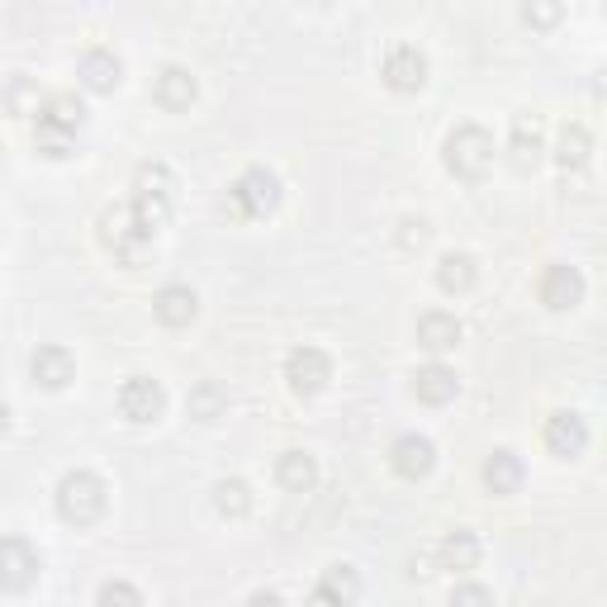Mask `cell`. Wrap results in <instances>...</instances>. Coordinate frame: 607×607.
<instances>
[{"label": "cell", "instance_id": "cell-1", "mask_svg": "<svg viewBox=\"0 0 607 607\" xmlns=\"http://www.w3.org/2000/svg\"><path fill=\"white\" fill-rule=\"evenodd\" d=\"M171 205H157V200H123V205H110L100 213V242L110 247L119 261L129 266H142L157 242V228L167 223Z\"/></svg>", "mask_w": 607, "mask_h": 607}, {"label": "cell", "instance_id": "cell-2", "mask_svg": "<svg viewBox=\"0 0 607 607\" xmlns=\"http://www.w3.org/2000/svg\"><path fill=\"white\" fill-rule=\"evenodd\" d=\"M39 152L43 157H71V138L81 133V123H86V105L71 96V91H58V96H48L39 110Z\"/></svg>", "mask_w": 607, "mask_h": 607}, {"label": "cell", "instance_id": "cell-3", "mask_svg": "<svg viewBox=\"0 0 607 607\" xmlns=\"http://www.w3.org/2000/svg\"><path fill=\"white\" fill-rule=\"evenodd\" d=\"M105 513V479L91 470H67L58 479V517L71 527H91Z\"/></svg>", "mask_w": 607, "mask_h": 607}, {"label": "cell", "instance_id": "cell-4", "mask_svg": "<svg viewBox=\"0 0 607 607\" xmlns=\"http://www.w3.org/2000/svg\"><path fill=\"white\" fill-rule=\"evenodd\" d=\"M441 157H446V171L451 176L479 181L494 162V138H489V129H479V123H460V129H451V138H446Z\"/></svg>", "mask_w": 607, "mask_h": 607}, {"label": "cell", "instance_id": "cell-5", "mask_svg": "<svg viewBox=\"0 0 607 607\" xmlns=\"http://www.w3.org/2000/svg\"><path fill=\"white\" fill-rule=\"evenodd\" d=\"M228 205H233L238 219H266L280 205V176L266 167H247L228 190Z\"/></svg>", "mask_w": 607, "mask_h": 607}, {"label": "cell", "instance_id": "cell-6", "mask_svg": "<svg viewBox=\"0 0 607 607\" xmlns=\"http://www.w3.org/2000/svg\"><path fill=\"white\" fill-rule=\"evenodd\" d=\"M285 380H290L295 395H324L328 380H332V361H328V351H318V347H295L290 356H285Z\"/></svg>", "mask_w": 607, "mask_h": 607}, {"label": "cell", "instance_id": "cell-7", "mask_svg": "<svg viewBox=\"0 0 607 607\" xmlns=\"http://www.w3.org/2000/svg\"><path fill=\"white\" fill-rule=\"evenodd\" d=\"M39 569H43L39 550H33L24 537L0 541V588H6V594H24V588L39 579Z\"/></svg>", "mask_w": 607, "mask_h": 607}, {"label": "cell", "instance_id": "cell-8", "mask_svg": "<svg viewBox=\"0 0 607 607\" xmlns=\"http://www.w3.org/2000/svg\"><path fill=\"white\" fill-rule=\"evenodd\" d=\"M167 408V389L148 380V375H133V380L119 385V414L129 422H157Z\"/></svg>", "mask_w": 607, "mask_h": 607}, {"label": "cell", "instance_id": "cell-9", "mask_svg": "<svg viewBox=\"0 0 607 607\" xmlns=\"http://www.w3.org/2000/svg\"><path fill=\"white\" fill-rule=\"evenodd\" d=\"M437 466V446L432 437L422 432H404L395 437V446H389V470H395L399 479H427Z\"/></svg>", "mask_w": 607, "mask_h": 607}, {"label": "cell", "instance_id": "cell-10", "mask_svg": "<svg viewBox=\"0 0 607 607\" xmlns=\"http://www.w3.org/2000/svg\"><path fill=\"white\" fill-rule=\"evenodd\" d=\"M385 86L389 91H399V96H408V91H422V81H427V58H422V48H414V43H395L385 52Z\"/></svg>", "mask_w": 607, "mask_h": 607}, {"label": "cell", "instance_id": "cell-11", "mask_svg": "<svg viewBox=\"0 0 607 607\" xmlns=\"http://www.w3.org/2000/svg\"><path fill=\"white\" fill-rule=\"evenodd\" d=\"M537 290H541V304H546V309L565 314V309H575V304L584 299V276L575 271V266L556 261V266H546V276H541Z\"/></svg>", "mask_w": 607, "mask_h": 607}, {"label": "cell", "instance_id": "cell-12", "mask_svg": "<svg viewBox=\"0 0 607 607\" xmlns=\"http://www.w3.org/2000/svg\"><path fill=\"white\" fill-rule=\"evenodd\" d=\"M29 375H33V385H43V389H67V385H71V375H77V361H71V351H67V347L48 342V347L33 351Z\"/></svg>", "mask_w": 607, "mask_h": 607}, {"label": "cell", "instance_id": "cell-13", "mask_svg": "<svg viewBox=\"0 0 607 607\" xmlns=\"http://www.w3.org/2000/svg\"><path fill=\"white\" fill-rule=\"evenodd\" d=\"M546 446H550V456L575 460L588 446V422L579 414H550L546 418Z\"/></svg>", "mask_w": 607, "mask_h": 607}, {"label": "cell", "instance_id": "cell-14", "mask_svg": "<svg viewBox=\"0 0 607 607\" xmlns=\"http://www.w3.org/2000/svg\"><path fill=\"white\" fill-rule=\"evenodd\" d=\"M152 96H157L162 110H190L195 96H200V86H195V77H190L186 67H162V71H157Z\"/></svg>", "mask_w": 607, "mask_h": 607}, {"label": "cell", "instance_id": "cell-15", "mask_svg": "<svg viewBox=\"0 0 607 607\" xmlns=\"http://www.w3.org/2000/svg\"><path fill=\"white\" fill-rule=\"evenodd\" d=\"M152 314L162 318L167 328H186L190 318L200 314V299H195L190 285H162V290H157V299H152Z\"/></svg>", "mask_w": 607, "mask_h": 607}, {"label": "cell", "instance_id": "cell-16", "mask_svg": "<svg viewBox=\"0 0 607 607\" xmlns=\"http://www.w3.org/2000/svg\"><path fill=\"white\" fill-rule=\"evenodd\" d=\"M508 152H513V167H537V157L546 152V133H541V119L537 115H517L513 119V142H508Z\"/></svg>", "mask_w": 607, "mask_h": 607}, {"label": "cell", "instance_id": "cell-17", "mask_svg": "<svg viewBox=\"0 0 607 607\" xmlns=\"http://www.w3.org/2000/svg\"><path fill=\"white\" fill-rule=\"evenodd\" d=\"M77 77H81L86 91H115L119 77H123V62L115 58L110 48H91V52L81 58V71H77Z\"/></svg>", "mask_w": 607, "mask_h": 607}, {"label": "cell", "instance_id": "cell-18", "mask_svg": "<svg viewBox=\"0 0 607 607\" xmlns=\"http://www.w3.org/2000/svg\"><path fill=\"white\" fill-rule=\"evenodd\" d=\"M418 347H427V351H451V347H460V318L446 314V309L422 314V318H418Z\"/></svg>", "mask_w": 607, "mask_h": 607}, {"label": "cell", "instance_id": "cell-19", "mask_svg": "<svg viewBox=\"0 0 607 607\" xmlns=\"http://www.w3.org/2000/svg\"><path fill=\"white\" fill-rule=\"evenodd\" d=\"M456 389H460V380H456V370H446V366H422L418 375H414V395L422 399V404H432V408H441V404H451L456 399Z\"/></svg>", "mask_w": 607, "mask_h": 607}, {"label": "cell", "instance_id": "cell-20", "mask_svg": "<svg viewBox=\"0 0 607 607\" xmlns=\"http://www.w3.org/2000/svg\"><path fill=\"white\" fill-rule=\"evenodd\" d=\"M276 479H280V489H290V494H309L318 485V460L309 451H285L276 460Z\"/></svg>", "mask_w": 607, "mask_h": 607}, {"label": "cell", "instance_id": "cell-21", "mask_svg": "<svg viewBox=\"0 0 607 607\" xmlns=\"http://www.w3.org/2000/svg\"><path fill=\"white\" fill-rule=\"evenodd\" d=\"M523 456L517 451H494L489 460H485V485H489V494H517L523 489Z\"/></svg>", "mask_w": 607, "mask_h": 607}, {"label": "cell", "instance_id": "cell-22", "mask_svg": "<svg viewBox=\"0 0 607 607\" xmlns=\"http://www.w3.org/2000/svg\"><path fill=\"white\" fill-rule=\"evenodd\" d=\"M441 569H456V575H470L479 565V537L475 531H446V541L437 546Z\"/></svg>", "mask_w": 607, "mask_h": 607}, {"label": "cell", "instance_id": "cell-23", "mask_svg": "<svg viewBox=\"0 0 607 607\" xmlns=\"http://www.w3.org/2000/svg\"><path fill=\"white\" fill-rule=\"evenodd\" d=\"M223 408H228V389L219 380H200V385H190V395H186V414L195 422H213V418H223Z\"/></svg>", "mask_w": 607, "mask_h": 607}, {"label": "cell", "instance_id": "cell-24", "mask_svg": "<svg viewBox=\"0 0 607 607\" xmlns=\"http://www.w3.org/2000/svg\"><path fill=\"white\" fill-rule=\"evenodd\" d=\"M171 190H176V176L162 162H142L133 171V195L138 200H157V205H171Z\"/></svg>", "mask_w": 607, "mask_h": 607}, {"label": "cell", "instance_id": "cell-25", "mask_svg": "<svg viewBox=\"0 0 607 607\" xmlns=\"http://www.w3.org/2000/svg\"><path fill=\"white\" fill-rule=\"evenodd\" d=\"M475 257H466V252H446L441 261H437V285L446 295H466L470 285H475Z\"/></svg>", "mask_w": 607, "mask_h": 607}, {"label": "cell", "instance_id": "cell-26", "mask_svg": "<svg viewBox=\"0 0 607 607\" xmlns=\"http://www.w3.org/2000/svg\"><path fill=\"white\" fill-rule=\"evenodd\" d=\"M588 152H594V138H588L584 123H565L560 148H556V162H560L565 171H584V167H588Z\"/></svg>", "mask_w": 607, "mask_h": 607}, {"label": "cell", "instance_id": "cell-27", "mask_svg": "<svg viewBox=\"0 0 607 607\" xmlns=\"http://www.w3.org/2000/svg\"><path fill=\"white\" fill-rule=\"evenodd\" d=\"M318 588H324L337 607H351L356 598H361V575H356L351 565H328L324 579H318Z\"/></svg>", "mask_w": 607, "mask_h": 607}, {"label": "cell", "instance_id": "cell-28", "mask_svg": "<svg viewBox=\"0 0 607 607\" xmlns=\"http://www.w3.org/2000/svg\"><path fill=\"white\" fill-rule=\"evenodd\" d=\"M213 508L223 517H247L252 513V489H247L242 479H219V485H213Z\"/></svg>", "mask_w": 607, "mask_h": 607}, {"label": "cell", "instance_id": "cell-29", "mask_svg": "<svg viewBox=\"0 0 607 607\" xmlns=\"http://www.w3.org/2000/svg\"><path fill=\"white\" fill-rule=\"evenodd\" d=\"M96 607H142V594L129 579H110V584H100Z\"/></svg>", "mask_w": 607, "mask_h": 607}, {"label": "cell", "instance_id": "cell-30", "mask_svg": "<svg viewBox=\"0 0 607 607\" xmlns=\"http://www.w3.org/2000/svg\"><path fill=\"white\" fill-rule=\"evenodd\" d=\"M451 607H494V594L485 584H456L451 588Z\"/></svg>", "mask_w": 607, "mask_h": 607}, {"label": "cell", "instance_id": "cell-31", "mask_svg": "<svg viewBox=\"0 0 607 607\" xmlns=\"http://www.w3.org/2000/svg\"><path fill=\"white\" fill-rule=\"evenodd\" d=\"M523 20L546 29V24H556V20H560V6H527V10H523Z\"/></svg>", "mask_w": 607, "mask_h": 607}, {"label": "cell", "instance_id": "cell-32", "mask_svg": "<svg viewBox=\"0 0 607 607\" xmlns=\"http://www.w3.org/2000/svg\"><path fill=\"white\" fill-rule=\"evenodd\" d=\"M422 238H427V223H422V219H404L399 242H404V247H422Z\"/></svg>", "mask_w": 607, "mask_h": 607}, {"label": "cell", "instance_id": "cell-33", "mask_svg": "<svg viewBox=\"0 0 607 607\" xmlns=\"http://www.w3.org/2000/svg\"><path fill=\"white\" fill-rule=\"evenodd\" d=\"M242 607H285V598L276 594V588H257V594H252V598H247Z\"/></svg>", "mask_w": 607, "mask_h": 607}, {"label": "cell", "instance_id": "cell-34", "mask_svg": "<svg viewBox=\"0 0 607 607\" xmlns=\"http://www.w3.org/2000/svg\"><path fill=\"white\" fill-rule=\"evenodd\" d=\"M304 607H337V603L324 594V588H314V594H309V603H304Z\"/></svg>", "mask_w": 607, "mask_h": 607}, {"label": "cell", "instance_id": "cell-35", "mask_svg": "<svg viewBox=\"0 0 607 607\" xmlns=\"http://www.w3.org/2000/svg\"><path fill=\"white\" fill-rule=\"evenodd\" d=\"M6 427H10V408L0 404V432H6Z\"/></svg>", "mask_w": 607, "mask_h": 607}]
</instances>
